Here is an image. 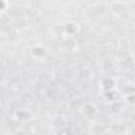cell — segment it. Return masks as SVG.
I'll list each match as a JSON object with an SVG mask.
<instances>
[]
</instances>
